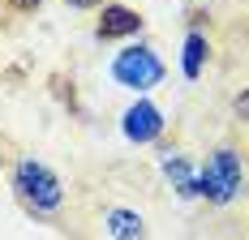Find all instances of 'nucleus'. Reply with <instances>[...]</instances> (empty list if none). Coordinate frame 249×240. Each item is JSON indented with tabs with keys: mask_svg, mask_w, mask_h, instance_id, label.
<instances>
[{
	"mask_svg": "<svg viewBox=\"0 0 249 240\" xmlns=\"http://www.w3.org/2000/svg\"><path fill=\"white\" fill-rule=\"evenodd\" d=\"M112 69H116V77H121L124 86H133V90H146V86H155V82L163 77V65H159V60H155L146 48L121 51Z\"/></svg>",
	"mask_w": 249,
	"mask_h": 240,
	"instance_id": "7ed1b4c3",
	"label": "nucleus"
},
{
	"mask_svg": "<svg viewBox=\"0 0 249 240\" xmlns=\"http://www.w3.org/2000/svg\"><path fill=\"white\" fill-rule=\"evenodd\" d=\"M138 26H142L138 13H129V9H121V4H112V9H103V17H99V34H103V39H116V34H133Z\"/></svg>",
	"mask_w": 249,
	"mask_h": 240,
	"instance_id": "39448f33",
	"label": "nucleus"
},
{
	"mask_svg": "<svg viewBox=\"0 0 249 240\" xmlns=\"http://www.w3.org/2000/svg\"><path fill=\"white\" fill-rule=\"evenodd\" d=\"M18 189H22L26 202H35V206H43V210L60 206V180H56L43 163H35V159L18 163Z\"/></svg>",
	"mask_w": 249,
	"mask_h": 240,
	"instance_id": "f03ea898",
	"label": "nucleus"
},
{
	"mask_svg": "<svg viewBox=\"0 0 249 240\" xmlns=\"http://www.w3.org/2000/svg\"><path fill=\"white\" fill-rule=\"evenodd\" d=\"M107 232H112L116 240H138L142 219L133 215V210H112V215H107Z\"/></svg>",
	"mask_w": 249,
	"mask_h": 240,
	"instance_id": "423d86ee",
	"label": "nucleus"
},
{
	"mask_svg": "<svg viewBox=\"0 0 249 240\" xmlns=\"http://www.w3.org/2000/svg\"><path fill=\"white\" fill-rule=\"evenodd\" d=\"M236 189H241V159H236L232 150H219L215 163L198 176V193L215 197V202H232Z\"/></svg>",
	"mask_w": 249,
	"mask_h": 240,
	"instance_id": "f257e3e1",
	"label": "nucleus"
},
{
	"mask_svg": "<svg viewBox=\"0 0 249 240\" xmlns=\"http://www.w3.org/2000/svg\"><path fill=\"white\" fill-rule=\"evenodd\" d=\"M163 168H168V176H172L176 185H180V193H185V197H189V193H198V180H194V176H189V168H185V163H180V159H168V163H163Z\"/></svg>",
	"mask_w": 249,
	"mask_h": 240,
	"instance_id": "6e6552de",
	"label": "nucleus"
},
{
	"mask_svg": "<svg viewBox=\"0 0 249 240\" xmlns=\"http://www.w3.org/2000/svg\"><path fill=\"white\" fill-rule=\"evenodd\" d=\"M202 56H206V39L202 34H189V43H185V73L189 77L202 73Z\"/></svg>",
	"mask_w": 249,
	"mask_h": 240,
	"instance_id": "0eeeda50",
	"label": "nucleus"
},
{
	"mask_svg": "<svg viewBox=\"0 0 249 240\" xmlns=\"http://www.w3.org/2000/svg\"><path fill=\"white\" fill-rule=\"evenodd\" d=\"M236 112H241V116H249V95H245V99H236Z\"/></svg>",
	"mask_w": 249,
	"mask_h": 240,
	"instance_id": "1a4fd4ad",
	"label": "nucleus"
},
{
	"mask_svg": "<svg viewBox=\"0 0 249 240\" xmlns=\"http://www.w3.org/2000/svg\"><path fill=\"white\" fill-rule=\"evenodd\" d=\"M159 129H163V120H159V112H155L150 103H138V107H129V116H124V133H129L133 142H150Z\"/></svg>",
	"mask_w": 249,
	"mask_h": 240,
	"instance_id": "20e7f679",
	"label": "nucleus"
},
{
	"mask_svg": "<svg viewBox=\"0 0 249 240\" xmlns=\"http://www.w3.org/2000/svg\"><path fill=\"white\" fill-rule=\"evenodd\" d=\"M13 4H18V9H35L39 0H13Z\"/></svg>",
	"mask_w": 249,
	"mask_h": 240,
	"instance_id": "9d476101",
	"label": "nucleus"
},
{
	"mask_svg": "<svg viewBox=\"0 0 249 240\" xmlns=\"http://www.w3.org/2000/svg\"><path fill=\"white\" fill-rule=\"evenodd\" d=\"M69 4H82V9H90V4H95V0H69Z\"/></svg>",
	"mask_w": 249,
	"mask_h": 240,
	"instance_id": "9b49d317",
	"label": "nucleus"
}]
</instances>
